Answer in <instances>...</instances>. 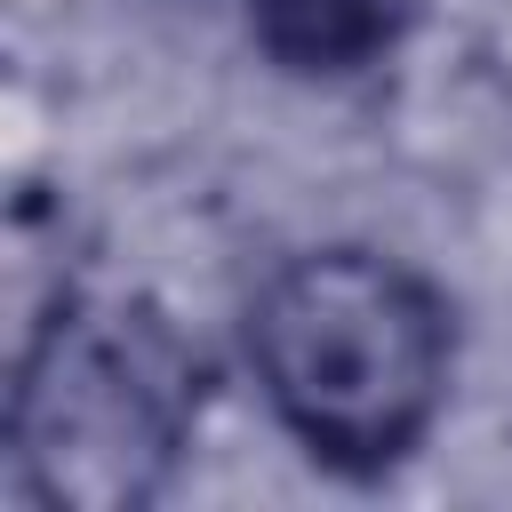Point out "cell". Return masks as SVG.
<instances>
[{
	"label": "cell",
	"mask_w": 512,
	"mask_h": 512,
	"mask_svg": "<svg viewBox=\"0 0 512 512\" xmlns=\"http://www.w3.org/2000/svg\"><path fill=\"white\" fill-rule=\"evenodd\" d=\"M248 360L272 416L320 464L384 472L448 400V312L408 264L320 248L280 264L248 304Z\"/></svg>",
	"instance_id": "cell-1"
},
{
	"label": "cell",
	"mask_w": 512,
	"mask_h": 512,
	"mask_svg": "<svg viewBox=\"0 0 512 512\" xmlns=\"http://www.w3.org/2000/svg\"><path fill=\"white\" fill-rule=\"evenodd\" d=\"M192 416H200V376L152 312L64 304L16 368L8 448L40 504L136 512L168 488Z\"/></svg>",
	"instance_id": "cell-2"
},
{
	"label": "cell",
	"mask_w": 512,
	"mask_h": 512,
	"mask_svg": "<svg viewBox=\"0 0 512 512\" xmlns=\"http://www.w3.org/2000/svg\"><path fill=\"white\" fill-rule=\"evenodd\" d=\"M408 24V0H256V40L296 72H360Z\"/></svg>",
	"instance_id": "cell-3"
}]
</instances>
